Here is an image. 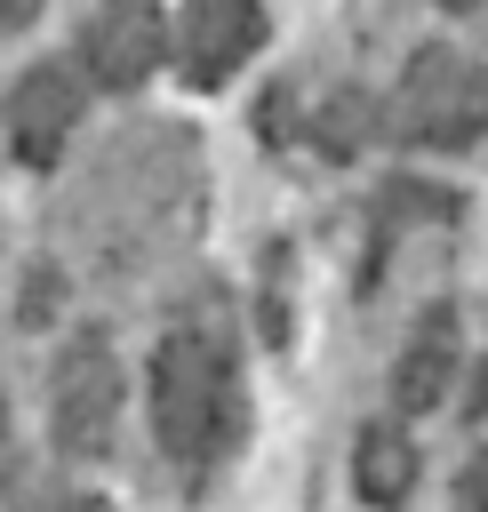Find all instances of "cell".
I'll list each match as a JSON object with an SVG mask.
<instances>
[{
    "label": "cell",
    "instance_id": "cell-3",
    "mask_svg": "<svg viewBox=\"0 0 488 512\" xmlns=\"http://www.w3.org/2000/svg\"><path fill=\"white\" fill-rule=\"evenodd\" d=\"M168 56V16L160 0H104L80 32V64L104 80V88H136L152 64Z\"/></svg>",
    "mask_w": 488,
    "mask_h": 512
},
{
    "label": "cell",
    "instance_id": "cell-1",
    "mask_svg": "<svg viewBox=\"0 0 488 512\" xmlns=\"http://www.w3.org/2000/svg\"><path fill=\"white\" fill-rule=\"evenodd\" d=\"M152 400H160V432L176 456H208L232 432V368L208 336H168L160 368H152Z\"/></svg>",
    "mask_w": 488,
    "mask_h": 512
},
{
    "label": "cell",
    "instance_id": "cell-4",
    "mask_svg": "<svg viewBox=\"0 0 488 512\" xmlns=\"http://www.w3.org/2000/svg\"><path fill=\"white\" fill-rule=\"evenodd\" d=\"M256 40H264V8L256 0H192L184 8V32H176L184 80H200V88L232 80V64H248Z\"/></svg>",
    "mask_w": 488,
    "mask_h": 512
},
{
    "label": "cell",
    "instance_id": "cell-6",
    "mask_svg": "<svg viewBox=\"0 0 488 512\" xmlns=\"http://www.w3.org/2000/svg\"><path fill=\"white\" fill-rule=\"evenodd\" d=\"M104 408H112V368H104L96 344H80V352L64 360V376H56V424H64L80 448H96V440H104Z\"/></svg>",
    "mask_w": 488,
    "mask_h": 512
},
{
    "label": "cell",
    "instance_id": "cell-5",
    "mask_svg": "<svg viewBox=\"0 0 488 512\" xmlns=\"http://www.w3.org/2000/svg\"><path fill=\"white\" fill-rule=\"evenodd\" d=\"M72 120H80V80H72L64 64H40V72L16 80V96H8V136H16V160H24V168H48V160L64 152V136H72Z\"/></svg>",
    "mask_w": 488,
    "mask_h": 512
},
{
    "label": "cell",
    "instance_id": "cell-8",
    "mask_svg": "<svg viewBox=\"0 0 488 512\" xmlns=\"http://www.w3.org/2000/svg\"><path fill=\"white\" fill-rule=\"evenodd\" d=\"M440 8H472V0H440Z\"/></svg>",
    "mask_w": 488,
    "mask_h": 512
},
{
    "label": "cell",
    "instance_id": "cell-7",
    "mask_svg": "<svg viewBox=\"0 0 488 512\" xmlns=\"http://www.w3.org/2000/svg\"><path fill=\"white\" fill-rule=\"evenodd\" d=\"M0 16H8V32H24V24H32V16H40V0H8V8H0Z\"/></svg>",
    "mask_w": 488,
    "mask_h": 512
},
{
    "label": "cell",
    "instance_id": "cell-2",
    "mask_svg": "<svg viewBox=\"0 0 488 512\" xmlns=\"http://www.w3.org/2000/svg\"><path fill=\"white\" fill-rule=\"evenodd\" d=\"M400 120L416 136H472V128H488V64L480 56H448V48L416 56V72L400 88Z\"/></svg>",
    "mask_w": 488,
    "mask_h": 512
}]
</instances>
